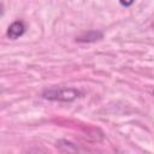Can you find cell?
Listing matches in <instances>:
<instances>
[{"label":"cell","mask_w":154,"mask_h":154,"mask_svg":"<svg viewBox=\"0 0 154 154\" xmlns=\"http://www.w3.org/2000/svg\"><path fill=\"white\" fill-rule=\"evenodd\" d=\"M42 96L48 100L73 101L81 96V91L75 88H52L42 93Z\"/></svg>","instance_id":"obj_1"},{"label":"cell","mask_w":154,"mask_h":154,"mask_svg":"<svg viewBox=\"0 0 154 154\" xmlns=\"http://www.w3.org/2000/svg\"><path fill=\"white\" fill-rule=\"evenodd\" d=\"M24 31H25L24 23L20 22V20H16V22H13L8 26V29H7V37L10 40H16L18 37H20L24 34Z\"/></svg>","instance_id":"obj_2"},{"label":"cell","mask_w":154,"mask_h":154,"mask_svg":"<svg viewBox=\"0 0 154 154\" xmlns=\"http://www.w3.org/2000/svg\"><path fill=\"white\" fill-rule=\"evenodd\" d=\"M102 37V34L101 32H96V31H90L88 34H85L84 36H81L77 38V41L79 42H91V41H96L99 38Z\"/></svg>","instance_id":"obj_3"},{"label":"cell","mask_w":154,"mask_h":154,"mask_svg":"<svg viewBox=\"0 0 154 154\" xmlns=\"http://www.w3.org/2000/svg\"><path fill=\"white\" fill-rule=\"evenodd\" d=\"M134 1H135V0H119L120 5L124 6V7H129V6H131V5L134 4Z\"/></svg>","instance_id":"obj_4"}]
</instances>
